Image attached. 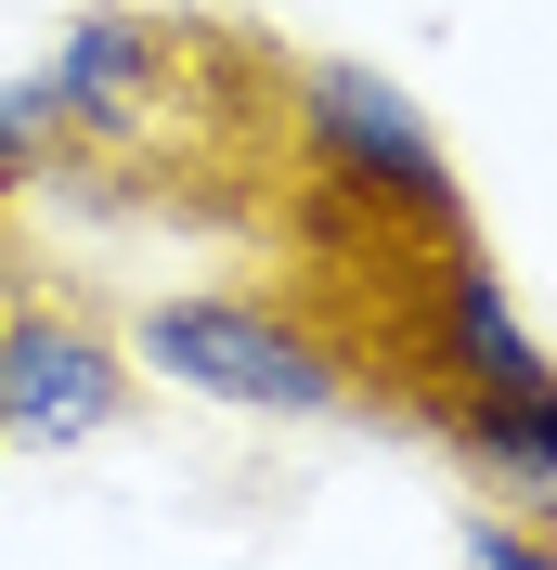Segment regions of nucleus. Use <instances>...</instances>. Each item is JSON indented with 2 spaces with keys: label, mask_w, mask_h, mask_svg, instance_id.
Here are the masks:
<instances>
[{
  "label": "nucleus",
  "mask_w": 557,
  "mask_h": 570,
  "mask_svg": "<svg viewBox=\"0 0 557 570\" xmlns=\"http://www.w3.org/2000/svg\"><path fill=\"white\" fill-rule=\"evenodd\" d=\"M285 130H299V156L324 169V195L363 220H402L416 247H467V195H453V156L441 130L416 117V91L389 66H363V52H324V66H299V91H285Z\"/></svg>",
  "instance_id": "1"
},
{
  "label": "nucleus",
  "mask_w": 557,
  "mask_h": 570,
  "mask_svg": "<svg viewBox=\"0 0 557 570\" xmlns=\"http://www.w3.org/2000/svg\"><path fill=\"white\" fill-rule=\"evenodd\" d=\"M130 363L169 376V390H195V402H234V415H338L363 390L324 351V324H299L285 298H234V285H195V298L130 312Z\"/></svg>",
  "instance_id": "2"
},
{
  "label": "nucleus",
  "mask_w": 557,
  "mask_h": 570,
  "mask_svg": "<svg viewBox=\"0 0 557 570\" xmlns=\"http://www.w3.org/2000/svg\"><path fill=\"white\" fill-rule=\"evenodd\" d=\"M130 415V351L66 298H0V454H78Z\"/></svg>",
  "instance_id": "3"
},
{
  "label": "nucleus",
  "mask_w": 557,
  "mask_h": 570,
  "mask_svg": "<svg viewBox=\"0 0 557 570\" xmlns=\"http://www.w3.org/2000/svg\"><path fill=\"white\" fill-rule=\"evenodd\" d=\"M169 66L182 39L156 27V13H130V0H91L66 39H52V105H66V142H105V156H143V142L169 130Z\"/></svg>",
  "instance_id": "4"
},
{
  "label": "nucleus",
  "mask_w": 557,
  "mask_h": 570,
  "mask_svg": "<svg viewBox=\"0 0 557 570\" xmlns=\"http://www.w3.org/2000/svg\"><path fill=\"white\" fill-rule=\"evenodd\" d=\"M416 363L428 390H506V376H545L519 298L480 247H428V298H416Z\"/></svg>",
  "instance_id": "5"
},
{
  "label": "nucleus",
  "mask_w": 557,
  "mask_h": 570,
  "mask_svg": "<svg viewBox=\"0 0 557 570\" xmlns=\"http://www.w3.org/2000/svg\"><path fill=\"white\" fill-rule=\"evenodd\" d=\"M441 441L506 493V519L557 532V363L506 376V390H441Z\"/></svg>",
  "instance_id": "6"
},
{
  "label": "nucleus",
  "mask_w": 557,
  "mask_h": 570,
  "mask_svg": "<svg viewBox=\"0 0 557 570\" xmlns=\"http://www.w3.org/2000/svg\"><path fill=\"white\" fill-rule=\"evenodd\" d=\"M78 142H66V105H52V78H0V195H27L52 181Z\"/></svg>",
  "instance_id": "7"
},
{
  "label": "nucleus",
  "mask_w": 557,
  "mask_h": 570,
  "mask_svg": "<svg viewBox=\"0 0 557 570\" xmlns=\"http://www.w3.org/2000/svg\"><path fill=\"white\" fill-rule=\"evenodd\" d=\"M467 570H557V532H531V519H467Z\"/></svg>",
  "instance_id": "8"
}]
</instances>
